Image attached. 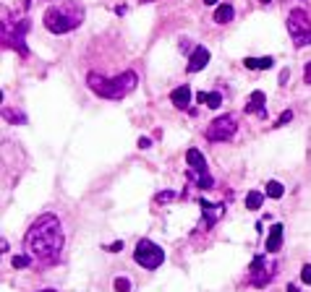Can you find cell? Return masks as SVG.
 Wrapping results in <instances>:
<instances>
[{
    "label": "cell",
    "mask_w": 311,
    "mask_h": 292,
    "mask_svg": "<svg viewBox=\"0 0 311 292\" xmlns=\"http://www.w3.org/2000/svg\"><path fill=\"white\" fill-rule=\"evenodd\" d=\"M63 243H66V235H63V224L55 214H42L24 235V251L42 266L60 261Z\"/></svg>",
    "instance_id": "obj_1"
},
{
    "label": "cell",
    "mask_w": 311,
    "mask_h": 292,
    "mask_svg": "<svg viewBox=\"0 0 311 292\" xmlns=\"http://www.w3.org/2000/svg\"><path fill=\"white\" fill-rule=\"evenodd\" d=\"M87 84L102 99H123L126 94H131L136 89L139 76H136V71H123L121 76H113V78H105V76H99V73H89Z\"/></svg>",
    "instance_id": "obj_2"
},
{
    "label": "cell",
    "mask_w": 311,
    "mask_h": 292,
    "mask_svg": "<svg viewBox=\"0 0 311 292\" xmlns=\"http://www.w3.org/2000/svg\"><path fill=\"white\" fill-rule=\"evenodd\" d=\"M81 21H84V8L73 3V0H63V3L44 11V26L52 34H68L73 29H79Z\"/></svg>",
    "instance_id": "obj_3"
},
{
    "label": "cell",
    "mask_w": 311,
    "mask_h": 292,
    "mask_svg": "<svg viewBox=\"0 0 311 292\" xmlns=\"http://www.w3.org/2000/svg\"><path fill=\"white\" fill-rule=\"evenodd\" d=\"M32 29L29 18H18V21H3V47L16 50L18 55L29 58V47L24 42V34Z\"/></svg>",
    "instance_id": "obj_4"
},
{
    "label": "cell",
    "mask_w": 311,
    "mask_h": 292,
    "mask_svg": "<svg viewBox=\"0 0 311 292\" xmlns=\"http://www.w3.org/2000/svg\"><path fill=\"white\" fill-rule=\"evenodd\" d=\"M133 258L139 266L144 269H157L162 266V261H165V251L160 248L157 243H152V240H139V245H136V251H133Z\"/></svg>",
    "instance_id": "obj_5"
},
{
    "label": "cell",
    "mask_w": 311,
    "mask_h": 292,
    "mask_svg": "<svg viewBox=\"0 0 311 292\" xmlns=\"http://www.w3.org/2000/svg\"><path fill=\"white\" fill-rule=\"evenodd\" d=\"M235 131H238V123H235V117L233 115H220V117H215L212 123H209V128H207V139L209 141H230L233 136H235Z\"/></svg>",
    "instance_id": "obj_6"
},
{
    "label": "cell",
    "mask_w": 311,
    "mask_h": 292,
    "mask_svg": "<svg viewBox=\"0 0 311 292\" xmlns=\"http://www.w3.org/2000/svg\"><path fill=\"white\" fill-rule=\"evenodd\" d=\"M186 162L191 164V172H196V185L201 190H209L215 185L212 175L207 172V162H204V154H201L199 149H188L186 151Z\"/></svg>",
    "instance_id": "obj_7"
},
{
    "label": "cell",
    "mask_w": 311,
    "mask_h": 292,
    "mask_svg": "<svg viewBox=\"0 0 311 292\" xmlns=\"http://www.w3.org/2000/svg\"><path fill=\"white\" fill-rule=\"evenodd\" d=\"M274 271H277V266H274V263H267V258H264V256H256L254 263H251V285L264 287V285H267V282L274 277Z\"/></svg>",
    "instance_id": "obj_8"
},
{
    "label": "cell",
    "mask_w": 311,
    "mask_h": 292,
    "mask_svg": "<svg viewBox=\"0 0 311 292\" xmlns=\"http://www.w3.org/2000/svg\"><path fill=\"white\" fill-rule=\"evenodd\" d=\"M309 29H311V18H309V13L304 11V8L290 11V16H288V32H290L293 36H298V34H304V32H309Z\"/></svg>",
    "instance_id": "obj_9"
},
{
    "label": "cell",
    "mask_w": 311,
    "mask_h": 292,
    "mask_svg": "<svg viewBox=\"0 0 311 292\" xmlns=\"http://www.w3.org/2000/svg\"><path fill=\"white\" fill-rule=\"evenodd\" d=\"M209 63V50L207 47H194V52H191V58H188V66H186V71L188 73H199L201 68H204Z\"/></svg>",
    "instance_id": "obj_10"
},
{
    "label": "cell",
    "mask_w": 311,
    "mask_h": 292,
    "mask_svg": "<svg viewBox=\"0 0 311 292\" xmlns=\"http://www.w3.org/2000/svg\"><path fill=\"white\" fill-rule=\"evenodd\" d=\"M280 245H282V224H272L267 237V253H277Z\"/></svg>",
    "instance_id": "obj_11"
},
{
    "label": "cell",
    "mask_w": 311,
    "mask_h": 292,
    "mask_svg": "<svg viewBox=\"0 0 311 292\" xmlns=\"http://www.w3.org/2000/svg\"><path fill=\"white\" fill-rule=\"evenodd\" d=\"M201 209H204V222L207 224H215L217 219L222 217V206H220V204L215 206V204H209V201L201 198Z\"/></svg>",
    "instance_id": "obj_12"
},
{
    "label": "cell",
    "mask_w": 311,
    "mask_h": 292,
    "mask_svg": "<svg viewBox=\"0 0 311 292\" xmlns=\"http://www.w3.org/2000/svg\"><path fill=\"white\" fill-rule=\"evenodd\" d=\"M170 102L176 105V107H188V102H191V89H188L186 84L178 86V89L170 94Z\"/></svg>",
    "instance_id": "obj_13"
},
{
    "label": "cell",
    "mask_w": 311,
    "mask_h": 292,
    "mask_svg": "<svg viewBox=\"0 0 311 292\" xmlns=\"http://www.w3.org/2000/svg\"><path fill=\"white\" fill-rule=\"evenodd\" d=\"M233 5L230 3H220L215 8V24H230L233 21Z\"/></svg>",
    "instance_id": "obj_14"
},
{
    "label": "cell",
    "mask_w": 311,
    "mask_h": 292,
    "mask_svg": "<svg viewBox=\"0 0 311 292\" xmlns=\"http://www.w3.org/2000/svg\"><path fill=\"white\" fill-rule=\"evenodd\" d=\"M272 58H246L243 60V66L249 68V71H267V68H272Z\"/></svg>",
    "instance_id": "obj_15"
},
{
    "label": "cell",
    "mask_w": 311,
    "mask_h": 292,
    "mask_svg": "<svg viewBox=\"0 0 311 292\" xmlns=\"http://www.w3.org/2000/svg\"><path fill=\"white\" fill-rule=\"evenodd\" d=\"M262 105H264V91H254V94H251V105L246 107V112H256L259 117H264L267 112H264Z\"/></svg>",
    "instance_id": "obj_16"
},
{
    "label": "cell",
    "mask_w": 311,
    "mask_h": 292,
    "mask_svg": "<svg viewBox=\"0 0 311 292\" xmlns=\"http://www.w3.org/2000/svg\"><path fill=\"white\" fill-rule=\"evenodd\" d=\"M196 99H199V102H207V107H212V110H217L220 105H222V94H220V91H212V94H204V91H199Z\"/></svg>",
    "instance_id": "obj_17"
},
{
    "label": "cell",
    "mask_w": 311,
    "mask_h": 292,
    "mask_svg": "<svg viewBox=\"0 0 311 292\" xmlns=\"http://www.w3.org/2000/svg\"><path fill=\"white\" fill-rule=\"evenodd\" d=\"M264 196H267V193H259V190H249V193H246V209H251V212L262 209Z\"/></svg>",
    "instance_id": "obj_18"
},
{
    "label": "cell",
    "mask_w": 311,
    "mask_h": 292,
    "mask_svg": "<svg viewBox=\"0 0 311 292\" xmlns=\"http://www.w3.org/2000/svg\"><path fill=\"white\" fill-rule=\"evenodd\" d=\"M3 117L8 123H13V125H24L26 123V115L18 112V110H11V107H3Z\"/></svg>",
    "instance_id": "obj_19"
},
{
    "label": "cell",
    "mask_w": 311,
    "mask_h": 292,
    "mask_svg": "<svg viewBox=\"0 0 311 292\" xmlns=\"http://www.w3.org/2000/svg\"><path fill=\"white\" fill-rule=\"evenodd\" d=\"M264 193H267L269 198H282V196H285V185L277 182V180H269L267 188H264Z\"/></svg>",
    "instance_id": "obj_20"
},
{
    "label": "cell",
    "mask_w": 311,
    "mask_h": 292,
    "mask_svg": "<svg viewBox=\"0 0 311 292\" xmlns=\"http://www.w3.org/2000/svg\"><path fill=\"white\" fill-rule=\"evenodd\" d=\"M32 261H34V258H32L29 253H24V256H13V258H11V266H13V269H26Z\"/></svg>",
    "instance_id": "obj_21"
},
{
    "label": "cell",
    "mask_w": 311,
    "mask_h": 292,
    "mask_svg": "<svg viewBox=\"0 0 311 292\" xmlns=\"http://www.w3.org/2000/svg\"><path fill=\"white\" fill-rule=\"evenodd\" d=\"M113 287H115V292H131V279H126V277H118Z\"/></svg>",
    "instance_id": "obj_22"
},
{
    "label": "cell",
    "mask_w": 311,
    "mask_h": 292,
    "mask_svg": "<svg viewBox=\"0 0 311 292\" xmlns=\"http://www.w3.org/2000/svg\"><path fill=\"white\" fill-rule=\"evenodd\" d=\"M293 39H296V47H309V44H311V29L304 32V34H298V36H293Z\"/></svg>",
    "instance_id": "obj_23"
},
{
    "label": "cell",
    "mask_w": 311,
    "mask_h": 292,
    "mask_svg": "<svg viewBox=\"0 0 311 292\" xmlns=\"http://www.w3.org/2000/svg\"><path fill=\"white\" fill-rule=\"evenodd\" d=\"M173 198H176V190H160V193L154 196L157 204H165V201H173Z\"/></svg>",
    "instance_id": "obj_24"
},
{
    "label": "cell",
    "mask_w": 311,
    "mask_h": 292,
    "mask_svg": "<svg viewBox=\"0 0 311 292\" xmlns=\"http://www.w3.org/2000/svg\"><path fill=\"white\" fill-rule=\"evenodd\" d=\"M301 279H304V285H311V263H306V266L301 269Z\"/></svg>",
    "instance_id": "obj_25"
},
{
    "label": "cell",
    "mask_w": 311,
    "mask_h": 292,
    "mask_svg": "<svg viewBox=\"0 0 311 292\" xmlns=\"http://www.w3.org/2000/svg\"><path fill=\"white\" fill-rule=\"evenodd\" d=\"M290 120H293V112H290V110H285V112L277 117V125H285V123H290Z\"/></svg>",
    "instance_id": "obj_26"
},
{
    "label": "cell",
    "mask_w": 311,
    "mask_h": 292,
    "mask_svg": "<svg viewBox=\"0 0 311 292\" xmlns=\"http://www.w3.org/2000/svg\"><path fill=\"white\" fill-rule=\"evenodd\" d=\"M107 251H110V253H121V251H123V243H121V240H115V243L110 245Z\"/></svg>",
    "instance_id": "obj_27"
},
{
    "label": "cell",
    "mask_w": 311,
    "mask_h": 292,
    "mask_svg": "<svg viewBox=\"0 0 311 292\" xmlns=\"http://www.w3.org/2000/svg\"><path fill=\"white\" fill-rule=\"evenodd\" d=\"M304 81H306V84H311V60L306 63V71H304Z\"/></svg>",
    "instance_id": "obj_28"
},
{
    "label": "cell",
    "mask_w": 311,
    "mask_h": 292,
    "mask_svg": "<svg viewBox=\"0 0 311 292\" xmlns=\"http://www.w3.org/2000/svg\"><path fill=\"white\" fill-rule=\"evenodd\" d=\"M149 146H152V141L146 139V136H141V139H139V149H149Z\"/></svg>",
    "instance_id": "obj_29"
},
{
    "label": "cell",
    "mask_w": 311,
    "mask_h": 292,
    "mask_svg": "<svg viewBox=\"0 0 311 292\" xmlns=\"http://www.w3.org/2000/svg\"><path fill=\"white\" fill-rule=\"evenodd\" d=\"M288 292H298V290H296V285H288Z\"/></svg>",
    "instance_id": "obj_30"
},
{
    "label": "cell",
    "mask_w": 311,
    "mask_h": 292,
    "mask_svg": "<svg viewBox=\"0 0 311 292\" xmlns=\"http://www.w3.org/2000/svg\"><path fill=\"white\" fill-rule=\"evenodd\" d=\"M204 3H207V5H215V3H217V0H204Z\"/></svg>",
    "instance_id": "obj_31"
},
{
    "label": "cell",
    "mask_w": 311,
    "mask_h": 292,
    "mask_svg": "<svg viewBox=\"0 0 311 292\" xmlns=\"http://www.w3.org/2000/svg\"><path fill=\"white\" fill-rule=\"evenodd\" d=\"M259 3H262V5H269V3H272V0H259Z\"/></svg>",
    "instance_id": "obj_32"
},
{
    "label": "cell",
    "mask_w": 311,
    "mask_h": 292,
    "mask_svg": "<svg viewBox=\"0 0 311 292\" xmlns=\"http://www.w3.org/2000/svg\"><path fill=\"white\" fill-rule=\"evenodd\" d=\"M37 292H58V290H37Z\"/></svg>",
    "instance_id": "obj_33"
},
{
    "label": "cell",
    "mask_w": 311,
    "mask_h": 292,
    "mask_svg": "<svg viewBox=\"0 0 311 292\" xmlns=\"http://www.w3.org/2000/svg\"><path fill=\"white\" fill-rule=\"evenodd\" d=\"M141 3H149V0H141Z\"/></svg>",
    "instance_id": "obj_34"
}]
</instances>
